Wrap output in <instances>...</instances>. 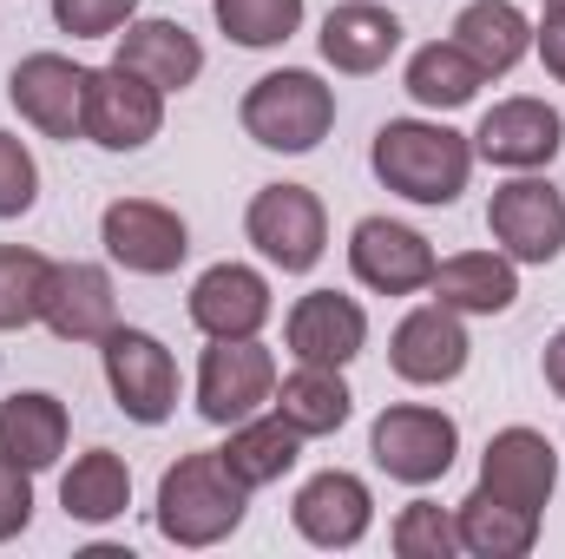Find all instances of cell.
<instances>
[{"label": "cell", "instance_id": "cell-1", "mask_svg": "<svg viewBox=\"0 0 565 559\" xmlns=\"http://www.w3.org/2000/svg\"><path fill=\"white\" fill-rule=\"evenodd\" d=\"M369 165L395 198L447 211V204H460V191L473 178V139L440 119H388L369 145Z\"/></svg>", "mask_w": 565, "mask_h": 559}, {"label": "cell", "instance_id": "cell-2", "mask_svg": "<svg viewBox=\"0 0 565 559\" xmlns=\"http://www.w3.org/2000/svg\"><path fill=\"white\" fill-rule=\"evenodd\" d=\"M244 514H250V487L224 467L217 447L178 454V461L158 474V507H151V520H158V534H164L171 547L204 553V547L231 540V534L244 527Z\"/></svg>", "mask_w": 565, "mask_h": 559}, {"label": "cell", "instance_id": "cell-3", "mask_svg": "<svg viewBox=\"0 0 565 559\" xmlns=\"http://www.w3.org/2000/svg\"><path fill=\"white\" fill-rule=\"evenodd\" d=\"M237 119L264 151H289V158L316 151L335 126V86H322V73H309V66H282L244 93Z\"/></svg>", "mask_w": 565, "mask_h": 559}, {"label": "cell", "instance_id": "cell-4", "mask_svg": "<svg viewBox=\"0 0 565 559\" xmlns=\"http://www.w3.org/2000/svg\"><path fill=\"white\" fill-rule=\"evenodd\" d=\"M369 454H375V467L388 481L434 487L454 467V454H460V421L447 415V409H427V402H395L369 428Z\"/></svg>", "mask_w": 565, "mask_h": 559}, {"label": "cell", "instance_id": "cell-5", "mask_svg": "<svg viewBox=\"0 0 565 559\" xmlns=\"http://www.w3.org/2000/svg\"><path fill=\"white\" fill-rule=\"evenodd\" d=\"M244 238L257 244L264 264H277L282 277H302L322 264L329 251V211L309 184H264L244 211Z\"/></svg>", "mask_w": 565, "mask_h": 559}, {"label": "cell", "instance_id": "cell-6", "mask_svg": "<svg viewBox=\"0 0 565 559\" xmlns=\"http://www.w3.org/2000/svg\"><path fill=\"white\" fill-rule=\"evenodd\" d=\"M99 362H106V389L119 402V415L139 421V428H164L178 409V362L171 349L151 336V329H113L99 342Z\"/></svg>", "mask_w": 565, "mask_h": 559}, {"label": "cell", "instance_id": "cell-7", "mask_svg": "<svg viewBox=\"0 0 565 559\" xmlns=\"http://www.w3.org/2000/svg\"><path fill=\"white\" fill-rule=\"evenodd\" d=\"M487 231L493 251H507L513 264H553L565 251V198L553 178L520 171L487 198Z\"/></svg>", "mask_w": 565, "mask_h": 559}, {"label": "cell", "instance_id": "cell-8", "mask_svg": "<svg viewBox=\"0 0 565 559\" xmlns=\"http://www.w3.org/2000/svg\"><path fill=\"white\" fill-rule=\"evenodd\" d=\"M270 395H277V356L257 336L204 349V362H198V415L211 428H237V421L264 415Z\"/></svg>", "mask_w": 565, "mask_h": 559}, {"label": "cell", "instance_id": "cell-9", "mask_svg": "<svg viewBox=\"0 0 565 559\" xmlns=\"http://www.w3.org/2000/svg\"><path fill=\"white\" fill-rule=\"evenodd\" d=\"M86 80H93V66H79L66 53H26L7 73V99L40 139L73 145L86 139Z\"/></svg>", "mask_w": 565, "mask_h": 559}, {"label": "cell", "instance_id": "cell-10", "mask_svg": "<svg viewBox=\"0 0 565 559\" xmlns=\"http://www.w3.org/2000/svg\"><path fill=\"white\" fill-rule=\"evenodd\" d=\"M99 244L119 271L132 277H171L184 257H191V231L171 204L158 198H113L106 218H99Z\"/></svg>", "mask_w": 565, "mask_h": 559}, {"label": "cell", "instance_id": "cell-11", "mask_svg": "<svg viewBox=\"0 0 565 559\" xmlns=\"http://www.w3.org/2000/svg\"><path fill=\"white\" fill-rule=\"evenodd\" d=\"M289 520H296V534H302L309 547H322V553H349V547H362L369 527H375V494H369L362 474H349V467H322V474H309V481L296 487Z\"/></svg>", "mask_w": 565, "mask_h": 559}, {"label": "cell", "instance_id": "cell-12", "mask_svg": "<svg viewBox=\"0 0 565 559\" xmlns=\"http://www.w3.org/2000/svg\"><path fill=\"white\" fill-rule=\"evenodd\" d=\"M467 356H473L467 316L447 309V303L408 309V316L395 323V336H388V369H395L402 382H415V389H447V382H460V376H467Z\"/></svg>", "mask_w": 565, "mask_h": 559}, {"label": "cell", "instance_id": "cell-13", "mask_svg": "<svg viewBox=\"0 0 565 559\" xmlns=\"http://www.w3.org/2000/svg\"><path fill=\"white\" fill-rule=\"evenodd\" d=\"M164 133V93L119 60L86 80V139L99 151H139Z\"/></svg>", "mask_w": 565, "mask_h": 559}, {"label": "cell", "instance_id": "cell-14", "mask_svg": "<svg viewBox=\"0 0 565 559\" xmlns=\"http://www.w3.org/2000/svg\"><path fill=\"white\" fill-rule=\"evenodd\" d=\"M559 145H565L559 106H546V99H533V93L487 106L480 126H473V158H487V165H500V171H546V165L559 158Z\"/></svg>", "mask_w": 565, "mask_h": 559}, {"label": "cell", "instance_id": "cell-15", "mask_svg": "<svg viewBox=\"0 0 565 559\" xmlns=\"http://www.w3.org/2000/svg\"><path fill=\"white\" fill-rule=\"evenodd\" d=\"M434 244H427L415 224H395V218H362L349 231V271L362 289L375 296H415L434 283Z\"/></svg>", "mask_w": 565, "mask_h": 559}, {"label": "cell", "instance_id": "cell-16", "mask_svg": "<svg viewBox=\"0 0 565 559\" xmlns=\"http://www.w3.org/2000/svg\"><path fill=\"white\" fill-rule=\"evenodd\" d=\"M480 494L520 507V514H546L553 507V487H559V454L540 428H500L480 454Z\"/></svg>", "mask_w": 565, "mask_h": 559}, {"label": "cell", "instance_id": "cell-17", "mask_svg": "<svg viewBox=\"0 0 565 559\" xmlns=\"http://www.w3.org/2000/svg\"><path fill=\"white\" fill-rule=\"evenodd\" d=\"M184 316H191L211 342H237V336H257V329L277 316V296H270V277L250 271V264H211L204 277L191 283Z\"/></svg>", "mask_w": 565, "mask_h": 559}, {"label": "cell", "instance_id": "cell-18", "mask_svg": "<svg viewBox=\"0 0 565 559\" xmlns=\"http://www.w3.org/2000/svg\"><path fill=\"white\" fill-rule=\"evenodd\" d=\"M282 342L296 362H322V369H349L369 349V309L342 289H309L296 296V309L282 316Z\"/></svg>", "mask_w": 565, "mask_h": 559}, {"label": "cell", "instance_id": "cell-19", "mask_svg": "<svg viewBox=\"0 0 565 559\" xmlns=\"http://www.w3.org/2000/svg\"><path fill=\"white\" fill-rule=\"evenodd\" d=\"M40 323L60 336V342H106L119 329V289L106 264H53L46 296H40Z\"/></svg>", "mask_w": 565, "mask_h": 559}, {"label": "cell", "instance_id": "cell-20", "mask_svg": "<svg viewBox=\"0 0 565 559\" xmlns=\"http://www.w3.org/2000/svg\"><path fill=\"white\" fill-rule=\"evenodd\" d=\"M316 46H322V60L335 66V73H382L388 60H395V46H402V20L382 7V0H335L329 13H322V33H316Z\"/></svg>", "mask_w": 565, "mask_h": 559}, {"label": "cell", "instance_id": "cell-21", "mask_svg": "<svg viewBox=\"0 0 565 559\" xmlns=\"http://www.w3.org/2000/svg\"><path fill=\"white\" fill-rule=\"evenodd\" d=\"M113 40H119L113 60H119L126 73L151 80L164 99L184 93V86H198V73H204V46H198V33L178 27V20H126V33H113Z\"/></svg>", "mask_w": 565, "mask_h": 559}, {"label": "cell", "instance_id": "cell-22", "mask_svg": "<svg viewBox=\"0 0 565 559\" xmlns=\"http://www.w3.org/2000/svg\"><path fill=\"white\" fill-rule=\"evenodd\" d=\"M434 303L460 309V316H507L520 303V264L507 251H460V257H440L434 283H427Z\"/></svg>", "mask_w": 565, "mask_h": 559}, {"label": "cell", "instance_id": "cell-23", "mask_svg": "<svg viewBox=\"0 0 565 559\" xmlns=\"http://www.w3.org/2000/svg\"><path fill=\"white\" fill-rule=\"evenodd\" d=\"M66 434H73V415L46 389H20L0 402V461H13L26 474H46L66 454Z\"/></svg>", "mask_w": 565, "mask_h": 559}, {"label": "cell", "instance_id": "cell-24", "mask_svg": "<svg viewBox=\"0 0 565 559\" xmlns=\"http://www.w3.org/2000/svg\"><path fill=\"white\" fill-rule=\"evenodd\" d=\"M487 80H500V73H513L526 53H533V20L513 7V0H467L460 13H454V33H447Z\"/></svg>", "mask_w": 565, "mask_h": 559}, {"label": "cell", "instance_id": "cell-25", "mask_svg": "<svg viewBox=\"0 0 565 559\" xmlns=\"http://www.w3.org/2000/svg\"><path fill=\"white\" fill-rule=\"evenodd\" d=\"M60 507H66V520H79V527H113V520L132 507V467H126V454L86 447V454L66 467V481H60Z\"/></svg>", "mask_w": 565, "mask_h": 559}, {"label": "cell", "instance_id": "cell-26", "mask_svg": "<svg viewBox=\"0 0 565 559\" xmlns=\"http://www.w3.org/2000/svg\"><path fill=\"white\" fill-rule=\"evenodd\" d=\"M270 409H277L302 441H316V434H335L342 421L355 415V395H349V382H342V369H322V362H296L289 376L277 382V395H270Z\"/></svg>", "mask_w": 565, "mask_h": 559}, {"label": "cell", "instance_id": "cell-27", "mask_svg": "<svg viewBox=\"0 0 565 559\" xmlns=\"http://www.w3.org/2000/svg\"><path fill=\"white\" fill-rule=\"evenodd\" d=\"M454 527H460V553L473 559H526L540 547V514H520L480 487L454 507Z\"/></svg>", "mask_w": 565, "mask_h": 559}, {"label": "cell", "instance_id": "cell-28", "mask_svg": "<svg viewBox=\"0 0 565 559\" xmlns=\"http://www.w3.org/2000/svg\"><path fill=\"white\" fill-rule=\"evenodd\" d=\"M402 86H408V99L427 106V113H460V106H473V99H480L487 73H480L454 40H427V46H415V60H408V73H402Z\"/></svg>", "mask_w": 565, "mask_h": 559}, {"label": "cell", "instance_id": "cell-29", "mask_svg": "<svg viewBox=\"0 0 565 559\" xmlns=\"http://www.w3.org/2000/svg\"><path fill=\"white\" fill-rule=\"evenodd\" d=\"M217 454H224V467L257 494V487H270V481H282V474L296 467L302 434H296L282 415H250V421H237V428H231V441H224Z\"/></svg>", "mask_w": 565, "mask_h": 559}, {"label": "cell", "instance_id": "cell-30", "mask_svg": "<svg viewBox=\"0 0 565 559\" xmlns=\"http://www.w3.org/2000/svg\"><path fill=\"white\" fill-rule=\"evenodd\" d=\"M211 13H217L224 40L250 46V53H270L302 27V0H211Z\"/></svg>", "mask_w": 565, "mask_h": 559}, {"label": "cell", "instance_id": "cell-31", "mask_svg": "<svg viewBox=\"0 0 565 559\" xmlns=\"http://www.w3.org/2000/svg\"><path fill=\"white\" fill-rule=\"evenodd\" d=\"M53 277V257L26 251V244H0V336L40 323V296Z\"/></svg>", "mask_w": 565, "mask_h": 559}, {"label": "cell", "instance_id": "cell-32", "mask_svg": "<svg viewBox=\"0 0 565 559\" xmlns=\"http://www.w3.org/2000/svg\"><path fill=\"white\" fill-rule=\"evenodd\" d=\"M395 553L402 559H454L460 553V527L440 500H408L395 514Z\"/></svg>", "mask_w": 565, "mask_h": 559}, {"label": "cell", "instance_id": "cell-33", "mask_svg": "<svg viewBox=\"0 0 565 559\" xmlns=\"http://www.w3.org/2000/svg\"><path fill=\"white\" fill-rule=\"evenodd\" d=\"M33 204H40V165H33L26 139L0 133V224L7 218H26Z\"/></svg>", "mask_w": 565, "mask_h": 559}, {"label": "cell", "instance_id": "cell-34", "mask_svg": "<svg viewBox=\"0 0 565 559\" xmlns=\"http://www.w3.org/2000/svg\"><path fill=\"white\" fill-rule=\"evenodd\" d=\"M53 20L73 40H113L126 20H139V0H53Z\"/></svg>", "mask_w": 565, "mask_h": 559}, {"label": "cell", "instance_id": "cell-35", "mask_svg": "<svg viewBox=\"0 0 565 559\" xmlns=\"http://www.w3.org/2000/svg\"><path fill=\"white\" fill-rule=\"evenodd\" d=\"M26 527H33V474L13 467V461H0V547L20 540Z\"/></svg>", "mask_w": 565, "mask_h": 559}, {"label": "cell", "instance_id": "cell-36", "mask_svg": "<svg viewBox=\"0 0 565 559\" xmlns=\"http://www.w3.org/2000/svg\"><path fill=\"white\" fill-rule=\"evenodd\" d=\"M533 46H540V60H546V73L565 86V13H546L540 27H533Z\"/></svg>", "mask_w": 565, "mask_h": 559}, {"label": "cell", "instance_id": "cell-37", "mask_svg": "<svg viewBox=\"0 0 565 559\" xmlns=\"http://www.w3.org/2000/svg\"><path fill=\"white\" fill-rule=\"evenodd\" d=\"M540 369H546V389H553V395L565 402V329H553V342H546Z\"/></svg>", "mask_w": 565, "mask_h": 559}, {"label": "cell", "instance_id": "cell-38", "mask_svg": "<svg viewBox=\"0 0 565 559\" xmlns=\"http://www.w3.org/2000/svg\"><path fill=\"white\" fill-rule=\"evenodd\" d=\"M540 7H546V13H565V0H540Z\"/></svg>", "mask_w": 565, "mask_h": 559}]
</instances>
